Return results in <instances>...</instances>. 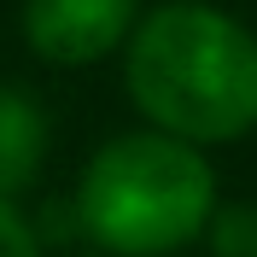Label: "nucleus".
Here are the masks:
<instances>
[{
    "instance_id": "f257e3e1",
    "label": "nucleus",
    "mask_w": 257,
    "mask_h": 257,
    "mask_svg": "<svg viewBox=\"0 0 257 257\" xmlns=\"http://www.w3.org/2000/svg\"><path fill=\"white\" fill-rule=\"evenodd\" d=\"M123 88L135 111L193 146L257 128V35L205 0H170L135 18L123 41Z\"/></svg>"
},
{
    "instance_id": "f03ea898",
    "label": "nucleus",
    "mask_w": 257,
    "mask_h": 257,
    "mask_svg": "<svg viewBox=\"0 0 257 257\" xmlns=\"http://www.w3.org/2000/svg\"><path fill=\"white\" fill-rule=\"evenodd\" d=\"M216 210V176L181 135H117L76 181V222L117 257H164L199 240Z\"/></svg>"
},
{
    "instance_id": "7ed1b4c3",
    "label": "nucleus",
    "mask_w": 257,
    "mask_h": 257,
    "mask_svg": "<svg viewBox=\"0 0 257 257\" xmlns=\"http://www.w3.org/2000/svg\"><path fill=\"white\" fill-rule=\"evenodd\" d=\"M141 0H24V41L47 64H94L117 53Z\"/></svg>"
},
{
    "instance_id": "20e7f679",
    "label": "nucleus",
    "mask_w": 257,
    "mask_h": 257,
    "mask_svg": "<svg viewBox=\"0 0 257 257\" xmlns=\"http://www.w3.org/2000/svg\"><path fill=\"white\" fill-rule=\"evenodd\" d=\"M47 152V117L35 111V99L0 82V199H12L35 181Z\"/></svg>"
},
{
    "instance_id": "39448f33",
    "label": "nucleus",
    "mask_w": 257,
    "mask_h": 257,
    "mask_svg": "<svg viewBox=\"0 0 257 257\" xmlns=\"http://www.w3.org/2000/svg\"><path fill=\"white\" fill-rule=\"evenodd\" d=\"M210 251L216 257H257V205H222L210 210Z\"/></svg>"
},
{
    "instance_id": "423d86ee",
    "label": "nucleus",
    "mask_w": 257,
    "mask_h": 257,
    "mask_svg": "<svg viewBox=\"0 0 257 257\" xmlns=\"http://www.w3.org/2000/svg\"><path fill=\"white\" fill-rule=\"evenodd\" d=\"M0 257H41L35 228L12 210V199H0Z\"/></svg>"
}]
</instances>
